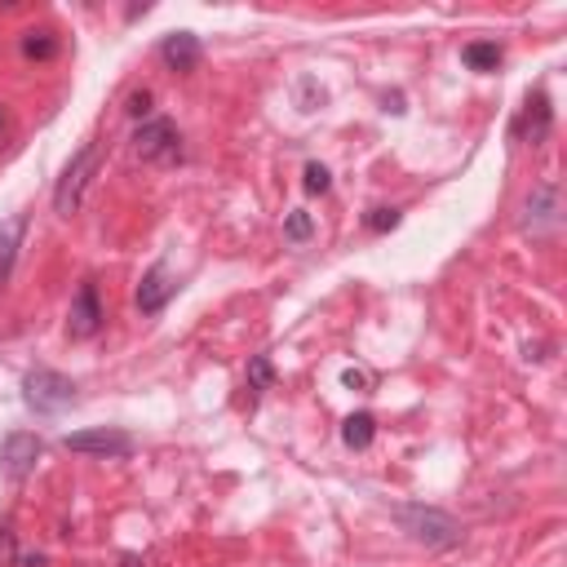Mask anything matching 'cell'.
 Here are the masks:
<instances>
[{"label":"cell","mask_w":567,"mask_h":567,"mask_svg":"<svg viewBox=\"0 0 567 567\" xmlns=\"http://www.w3.org/2000/svg\"><path fill=\"white\" fill-rule=\"evenodd\" d=\"M22 235H27V213H13L9 221H0V284H9V275H13Z\"/></svg>","instance_id":"obj_12"},{"label":"cell","mask_w":567,"mask_h":567,"mask_svg":"<svg viewBox=\"0 0 567 567\" xmlns=\"http://www.w3.org/2000/svg\"><path fill=\"white\" fill-rule=\"evenodd\" d=\"M461 62H465L470 71H496V66L505 62V49H501L496 40H470V44L461 49Z\"/></svg>","instance_id":"obj_13"},{"label":"cell","mask_w":567,"mask_h":567,"mask_svg":"<svg viewBox=\"0 0 567 567\" xmlns=\"http://www.w3.org/2000/svg\"><path fill=\"white\" fill-rule=\"evenodd\" d=\"M173 297H177V275L168 270V261H155V266L142 275L133 306H137L142 315H159V310H164Z\"/></svg>","instance_id":"obj_9"},{"label":"cell","mask_w":567,"mask_h":567,"mask_svg":"<svg viewBox=\"0 0 567 567\" xmlns=\"http://www.w3.org/2000/svg\"><path fill=\"white\" fill-rule=\"evenodd\" d=\"M0 128H4V111H0Z\"/></svg>","instance_id":"obj_22"},{"label":"cell","mask_w":567,"mask_h":567,"mask_svg":"<svg viewBox=\"0 0 567 567\" xmlns=\"http://www.w3.org/2000/svg\"><path fill=\"white\" fill-rule=\"evenodd\" d=\"M270 381H275V363H270L266 354H257V359L248 363V399H261V394L270 390Z\"/></svg>","instance_id":"obj_15"},{"label":"cell","mask_w":567,"mask_h":567,"mask_svg":"<svg viewBox=\"0 0 567 567\" xmlns=\"http://www.w3.org/2000/svg\"><path fill=\"white\" fill-rule=\"evenodd\" d=\"M102 319H106V310H102V301H97V284L84 279V284L75 288V297H71V310H66V337H71V341H89V337L102 328Z\"/></svg>","instance_id":"obj_7"},{"label":"cell","mask_w":567,"mask_h":567,"mask_svg":"<svg viewBox=\"0 0 567 567\" xmlns=\"http://www.w3.org/2000/svg\"><path fill=\"white\" fill-rule=\"evenodd\" d=\"M133 151H137V159H146V164H177V159H182V133H177L173 120L151 115V120H142V124L133 128Z\"/></svg>","instance_id":"obj_4"},{"label":"cell","mask_w":567,"mask_h":567,"mask_svg":"<svg viewBox=\"0 0 567 567\" xmlns=\"http://www.w3.org/2000/svg\"><path fill=\"white\" fill-rule=\"evenodd\" d=\"M159 58H164L173 71H195V66H199V58H204L199 35H190V31H173V35H164Z\"/></svg>","instance_id":"obj_11"},{"label":"cell","mask_w":567,"mask_h":567,"mask_svg":"<svg viewBox=\"0 0 567 567\" xmlns=\"http://www.w3.org/2000/svg\"><path fill=\"white\" fill-rule=\"evenodd\" d=\"M22 403L31 412H40V416H53V412L75 403V381L53 372V368H35V372L22 377Z\"/></svg>","instance_id":"obj_3"},{"label":"cell","mask_w":567,"mask_h":567,"mask_svg":"<svg viewBox=\"0 0 567 567\" xmlns=\"http://www.w3.org/2000/svg\"><path fill=\"white\" fill-rule=\"evenodd\" d=\"M284 239H292V244H301V239H310V213H301V208H292V213H288V221H284Z\"/></svg>","instance_id":"obj_18"},{"label":"cell","mask_w":567,"mask_h":567,"mask_svg":"<svg viewBox=\"0 0 567 567\" xmlns=\"http://www.w3.org/2000/svg\"><path fill=\"white\" fill-rule=\"evenodd\" d=\"M301 177H306V182H301V186H306V190H310V195H323V190H328V186H332V177H328V168H323V164H315V159H310V164H306V173H301Z\"/></svg>","instance_id":"obj_19"},{"label":"cell","mask_w":567,"mask_h":567,"mask_svg":"<svg viewBox=\"0 0 567 567\" xmlns=\"http://www.w3.org/2000/svg\"><path fill=\"white\" fill-rule=\"evenodd\" d=\"M62 443H66L71 452H80V456H102V461H120V456L133 452V434H124V430H115V425L75 430V434H66Z\"/></svg>","instance_id":"obj_5"},{"label":"cell","mask_w":567,"mask_h":567,"mask_svg":"<svg viewBox=\"0 0 567 567\" xmlns=\"http://www.w3.org/2000/svg\"><path fill=\"white\" fill-rule=\"evenodd\" d=\"M58 53V40L49 31H22V58H53Z\"/></svg>","instance_id":"obj_16"},{"label":"cell","mask_w":567,"mask_h":567,"mask_svg":"<svg viewBox=\"0 0 567 567\" xmlns=\"http://www.w3.org/2000/svg\"><path fill=\"white\" fill-rule=\"evenodd\" d=\"M363 226H368L372 235H385V230L399 226V208H372V213L363 217Z\"/></svg>","instance_id":"obj_17"},{"label":"cell","mask_w":567,"mask_h":567,"mask_svg":"<svg viewBox=\"0 0 567 567\" xmlns=\"http://www.w3.org/2000/svg\"><path fill=\"white\" fill-rule=\"evenodd\" d=\"M372 434H377V416H372V412H350V416L341 421V443L354 447V452H363V447L372 443Z\"/></svg>","instance_id":"obj_14"},{"label":"cell","mask_w":567,"mask_h":567,"mask_svg":"<svg viewBox=\"0 0 567 567\" xmlns=\"http://www.w3.org/2000/svg\"><path fill=\"white\" fill-rule=\"evenodd\" d=\"M341 381H346V385H350V390H354V385H368V377H363V372H354V368H350V372H346V377H341Z\"/></svg>","instance_id":"obj_21"},{"label":"cell","mask_w":567,"mask_h":567,"mask_svg":"<svg viewBox=\"0 0 567 567\" xmlns=\"http://www.w3.org/2000/svg\"><path fill=\"white\" fill-rule=\"evenodd\" d=\"M549 128H554V106H549V93L536 89V93H527V106L514 120V137L527 142V146H540L549 137Z\"/></svg>","instance_id":"obj_10"},{"label":"cell","mask_w":567,"mask_h":567,"mask_svg":"<svg viewBox=\"0 0 567 567\" xmlns=\"http://www.w3.org/2000/svg\"><path fill=\"white\" fill-rule=\"evenodd\" d=\"M128 115H151V89H137V93H128Z\"/></svg>","instance_id":"obj_20"},{"label":"cell","mask_w":567,"mask_h":567,"mask_svg":"<svg viewBox=\"0 0 567 567\" xmlns=\"http://www.w3.org/2000/svg\"><path fill=\"white\" fill-rule=\"evenodd\" d=\"M93 173H97V142H84V146L71 155V164L62 168L58 186H53V213H58V217H71V213L80 208V199H84Z\"/></svg>","instance_id":"obj_2"},{"label":"cell","mask_w":567,"mask_h":567,"mask_svg":"<svg viewBox=\"0 0 567 567\" xmlns=\"http://www.w3.org/2000/svg\"><path fill=\"white\" fill-rule=\"evenodd\" d=\"M394 518H399V527L416 540V545H425V549H452V545H461V523L447 514V509H434V505H399L394 509Z\"/></svg>","instance_id":"obj_1"},{"label":"cell","mask_w":567,"mask_h":567,"mask_svg":"<svg viewBox=\"0 0 567 567\" xmlns=\"http://www.w3.org/2000/svg\"><path fill=\"white\" fill-rule=\"evenodd\" d=\"M40 456H44V439L31 434V430H13V434H4V443H0V470H4V478H13V483H22V478L35 470Z\"/></svg>","instance_id":"obj_6"},{"label":"cell","mask_w":567,"mask_h":567,"mask_svg":"<svg viewBox=\"0 0 567 567\" xmlns=\"http://www.w3.org/2000/svg\"><path fill=\"white\" fill-rule=\"evenodd\" d=\"M527 235H549L558 230V186L554 182H540L527 199H523V221H518Z\"/></svg>","instance_id":"obj_8"}]
</instances>
